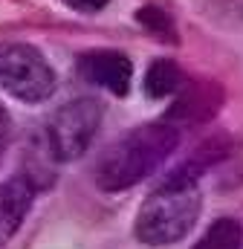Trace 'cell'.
Here are the masks:
<instances>
[{"instance_id": "obj_1", "label": "cell", "mask_w": 243, "mask_h": 249, "mask_svg": "<svg viewBox=\"0 0 243 249\" xmlns=\"http://www.w3.org/2000/svg\"><path fill=\"white\" fill-rule=\"evenodd\" d=\"M180 145V130L168 122H148L127 130L96 162V186L107 194L127 191L151 177Z\"/></svg>"}, {"instance_id": "obj_2", "label": "cell", "mask_w": 243, "mask_h": 249, "mask_svg": "<svg viewBox=\"0 0 243 249\" xmlns=\"http://www.w3.org/2000/svg\"><path fill=\"white\" fill-rule=\"evenodd\" d=\"M203 209V194L197 183L162 180L136 212L133 235L145 247H168L182 241L197 223Z\"/></svg>"}, {"instance_id": "obj_3", "label": "cell", "mask_w": 243, "mask_h": 249, "mask_svg": "<svg viewBox=\"0 0 243 249\" xmlns=\"http://www.w3.org/2000/svg\"><path fill=\"white\" fill-rule=\"evenodd\" d=\"M0 87L26 105H38L52 96L55 72L32 44H3L0 47Z\"/></svg>"}, {"instance_id": "obj_4", "label": "cell", "mask_w": 243, "mask_h": 249, "mask_svg": "<svg viewBox=\"0 0 243 249\" xmlns=\"http://www.w3.org/2000/svg\"><path fill=\"white\" fill-rule=\"evenodd\" d=\"M102 124V102L81 96L58 107L47 122V148L58 162H72L87 154Z\"/></svg>"}, {"instance_id": "obj_5", "label": "cell", "mask_w": 243, "mask_h": 249, "mask_svg": "<svg viewBox=\"0 0 243 249\" xmlns=\"http://www.w3.org/2000/svg\"><path fill=\"white\" fill-rule=\"evenodd\" d=\"M78 75L87 84L104 87L116 96H124L133 78V64L124 53L116 50H93L78 58Z\"/></svg>"}, {"instance_id": "obj_6", "label": "cell", "mask_w": 243, "mask_h": 249, "mask_svg": "<svg viewBox=\"0 0 243 249\" xmlns=\"http://www.w3.org/2000/svg\"><path fill=\"white\" fill-rule=\"evenodd\" d=\"M35 191L38 188L26 174H15L0 183V249L17 235V229L29 217Z\"/></svg>"}, {"instance_id": "obj_7", "label": "cell", "mask_w": 243, "mask_h": 249, "mask_svg": "<svg viewBox=\"0 0 243 249\" xmlns=\"http://www.w3.org/2000/svg\"><path fill=\"white\" fill-rule=\"evenodd\" d=\"M220 105H223V90L217 84H208V81H203V84H182L180 99L171 105L165 122L174 124L177 130L182 124H203L217 113Z\"/></svg>"}, {"instance_id": "obj_8", "label": "cell", "mask_w": 243, "mask_h": 249, "mask_svg": "<svg viewBox=\"0 0 243 249\" xmlns=\"http://www.w3.org/2000/svg\"><path fill=\"white\" fill-rule=\"evenodd\" d=\"M185 84V75L174 61L168 58H156L145 72V90L151 99H162L171 93H180V87Z\"/></svg>"}, {"instance_id": "obj_9", "label": "cell", "mask_w": 243, "mask_h": 249, "mask_svg": "<svg viewBox=\"0 0 243 249\" xmlns=\"http://www.w3.org/2000/svg\"><path fill=\"white\" fill-rule=\"evenodd\" d=\"M191 249H243V226L235 217H217Z\"/></svg>"}, {"instance_id": "obj_10", "label": "cell", "mask_w": 243, "mask_h": 249, "mask_svg": "<svg viewBox=\"0 0 243 249\" xmlns=\"http://www.w3.org/2000/svg\"><path fill=\"white\" fill-rule=\"evenodd\" d=\"M136 20H139L151 35H156V38H162V41H168V44H177V26H174V18H171L168 12H162V9H156V6H145V9L136 12Z\"/></svg>"}, {"instance_id": "obj_11", "label": "cell", "mask_w": 243, "mask_h": 249, "mask_svg": "<svg viewBox=\"0 0 243 249\" xmlns=\"http://www.w3.org/2000/svg\"><path fill=\"white\" fill-rule=\"evenodd\" d=\"M75 9H84V12H99V9H104L110 0H69Z\"/></svg>"}, {"instance_id": "obj_12", "label": "cell", "mask_w": 243, "mask_h": 249, "mask_svg": "<svg viewBox=\"0 0 243 249\" xmlns=\"http://www.w3.org/2000/svg\"><path fill=\"white\" fill-rule=\"evenodd\" d=\"M9 133H12V119H9V113L3 110V105H0V148L6 145Z\"/></svg>"}]
</instances>
